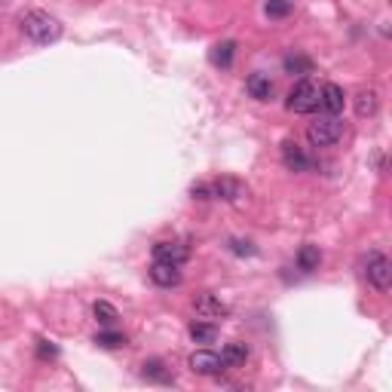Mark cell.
Here are the masks:
<instances>
[{
  "label": "cell",
  "instance_id": "obj_1",
  "mask_svg": "<svg viewBox=\"0 0 392 392\" xmlns=\"http://www.w3.org/2000/svg\"><path fill=\"white\" fill-rule=\"evenodd\" d=\"M19 28H22V34L31 44H37V46H46V44H55V40L62 37V22L55 16H49V12L44 10H31V12H25L22 16V22H19Z\"/></svg>",
  "mask_w": 392,
  "mask_h": 392
},
{
  "label": "cell",
  "instance_id": "obj_2",
  "mask_svg": "<svg viewBox=\"0 0 392 392\" xmlns=\"http://www.w3.org/2000/svg\"><path fill=\"white\" fill-rule=\"evenodd\" d=\"M340 138H344V123H340L334 113L312 120V123L306 126V141H310L312 147H331V144H337Z\"/></svg>",
  "mask_w": 392,
  "mask_h": 392
},
{
  "label": "cell",
  "instance_id": "obj_3",
  "mask_svg": "<svg viewBox=\"0 0 392 392\" xmlns=\"http://www.w3.org/2000/svg\"><path fill=\"white\" fill-rule=\"evenodd\" d=\"M319 95H322V89L316 86L312 80H301L295 83L288 92V98H285V108L291 113H312L319 108Z\"/></svg>",
  "mask_w": 392,
  "mask_h": 392
},
{
  "label": "cell",
  "instance_id": "obj_4",
  "mask_svg": "<svg viewBox=\"0 0 392 392\" xmlns=\"http://www.w3.org/2000/svg\"><path fill=\"white\" fill-rule=\"evenodd\" d=\"M365 279L374 285L377 291H383V295H386L389 285H392V263H389L386 254H380V252H371L368 254V261H365Z\"/></svg>",
  "mask_w": 392,
  "mask_h": 392
},
{
  "label": "cell",
  "instance_id": "obj_5",
  "mask_svg": "<svg viewBox=\"0 0 392 392\" xmlns=\"http://www.w3.org/2000/svg\"><path fill=\"white\" fill-rule=\"evenodd\" d=\"M212 196L224 199V203H239L242 196H248V187L233 175H221L212 181Z\"/></svg>",
  "mask_w": 392,
  "mask_h": 392
},
{
  "label": "cell",
  "instance_id": "obj_6",
  "mask_svg": "<svg viewBox=\"0 0 392 392\" xmlns=\"http://www.w3.org/2000/svg\"><path fill=\"white\" fill-rule=\"evenodd\" d=\"M282 162H285V169H291V172H312V169H316V160L306 156L304 147H297L295 141H285L282 144Z\"/></svg>",
  "mask_w": 392,
  "mask_h": 392
},
{
  "label": "cell",
  "instance_id": "obj_7",
  "mask_svg": "<svg viewBox=\"0 0 392 392\" xmlns=\"http://www.w3.org/2000/svg\"><path fill=\"white\" fill-rule=\"evenodd\" d=\"M190 371H194V374H203V377H215L224 371V362H221V355L212 353V349H196V353L190 355Z\"/></svg>",
  "mask_w": 392,
  "mask_h": 392
},
{
  "label": "cell",
  "instance_id": "obj_8",
  "mask_svg": "<svg viewBox=\"0 0 392 392\" xmlns=\"http://www.w3.org/2000/svg\"><path fill=\"white\" fill-rule=\"evenodd\" d=\"M194 310H196V316L199 319H227L230 316V310H227V304L221 301V297H215V295H196L194 297Z\"/></svg>",
  "mask_w": 392,
  "mask_h": 392
},
{
  "label": "cell",
  "instance_id": "obj_9",
  "mask_svg": "<svg viewBox=\"0 0 392 392\" xmlns=\"http://www.w3.org/2000/svg\"><path fill=\"white\" fill-rule=\"evenodd\" d=\"M190 258V248L184 245V242H156L153 245V261H166V263H178V267H181L184 261Z\"/></svg>",
  "mask_w": 392,
  "mask_h": 392
},
{
  "label": "cell",
  "instance_id": "obj_10",
  "mask_svg": "<svg viewBox=\"0 0 392 392\" xmlns=\"http://www.w3.org/2000/svg\"><path fill=\"white\" fill-rule=\"evenodd\" d=\"M151 279L160 285V288H175V285H181V270H178V263L153 261V267H151Z\"/></svg>",
  "mask_w": 392,
  "mask_h": 392
},
{
  "label": "cell",
  "instance_id": "obj_11",
  "mask_svg": "<svg viewBox=\"0 0 392 392\" xmlns=\"http://www.w3.org/2000/svg\"><path fill=\"white\" fill-rule=\"evenodd\" d=\"M346 104V92L337 86V83H325L322 86V95H319V108H325L328 113H334L337 117L340 111H344Z\"/></svg>",
  "mask_w": 392,
  "mask_h": 392
},
{
  "label": "cell",
  "instance_id": "obj_12",
  "mask_svg": "<svg viewBox=\"0 0 392 392\" xmlns=\"http://www.w3.org/2000/svg\"><path fill=\"white\" fill-rule=\"evenodd\" d=\"M245 89L252 98H258V102H270L273 98V80H270L267 74H252L245 80Z\"/></svg>",
  "mask_w": 392,
  "mask_h": 392
},
{
  "label": "cell",
  "instance_id": "obj_13",
  "mask_svg": "<svg viewBox=\"0 0 392 392\" xmlns=\"http://www.w3.org/2000/svg\"><path fill=\"white\" fill-rule=\"evenodd\" d=\"M221 362H224V368H242L248 362V346L239 344V340H233V344L224 346V353H221Z\"/></svg>",
  "mask_w": 392,
  "mask_h": 392
},
{
  "label": "cell",
  "instance_id": "obj_14",
  "mask_svg": "<svg viewBox=\"0 0 392 392\" xmlns=\"http://www.w3.org/2000/svg\"><path fill=\"white\" fill-rule=\"evenodd\" d=\"M377 108H380V95H377L374 89H362L359 95H355V113H359L362 120H365V117H374Z\"/></svg>",
  "mask_w": 392,
  "mask_h": 392
},
{
  "label": "cell",
  "instance_id": "obj_15",
  "mask_svg": "<svg viewBox=\"0 0 392 392\" xmlns=\"http://www.w3.org/2000/svg\"><path fill=\"white\" fill-rule=\"evenodd\" d=\"M319 263H322V252H319V245H301V252H297V270H304V273H316Z\"/></svg>",
  "mask_w": 392,
  "mask_h": 392
},
{
  "label": "cell",
  "instance_id": "obj_16",
  "mask_svg": "<svg viewBox=\"0 0 392 392\" xmlns=\"http://www.w3.org/2000/svg\"><path fill=\"white\" fill-rule=\"evenodd\" d=\"M141 374H144V380H153V383H175L169 368L162 365L160 359H147L144 365H141Z\"/></svg>",
  "mask_w": 392,
  "mask_h": 392
},
{
  "label": "cell",
  "instance_id": "obj_17",
  "mask_svg": "<svg viewBox=\"0 0 392 392\" xmlns=\"http://www.w3.org/2000/svg\"><path fill=\"white\" fill-rule=\"evenodd\" d=\"M282 68L291 77H306V74H312V59H306V55H285Z\"/></svg>",
  "mask_w": 392,
  "mask_h": 392
},
{
  "label": "cell",
  "instance_id": "obj_18",
  "mask_svg": "<svg viewBox=\"0 0 392 392\" xmlns=\"http://www.w3.org/2000/svg\"><path fill=\"white\" fill-rule=\"evenodd\" d=\"M92 316H95L104 328H113V325H117V319H120V312H117V306L108 304V301H95V306H92Z\"/></svg>",
  "mask_w": 392,
  "mask_h": 392
},
{
  "label": "cell",
  "instance_id": "obj_19",
  "mask_svg": "<svg viewBox=\"0 0 392 392\" xmlns=\"http://www.w3.org/2000/svg\"><path fill=\"white\" fill-rule=\"evenodd\" d=\"M187 334H190V340H196V344H212V340L218 337V325H212V322H194L187 328Z\"/></svg>",
  "mask_w": 392,
  "mask_h": 392
},
{
  "label": "cell",
  "instance_id": "obj_20",
  "mask_svg": "<svg viewBox=\"0 0 392 392\" xmlns=\"http://www.w3.org/2000/svg\"><path fill=\"white\" fill-rule=\"evenodd\" d=\"M233 53H236V44H233V40H224V44H218L215 49H212V65L230 68V65H233Z\"/></svg>",
  "mask_w": 392,
  "mask_h": 392
},
{
  "label": "cell",
  "instance_id": "obj_21",
  "mask_svg": "<svg viewBox=\"0 0 392 392\" xmlns=\"http://www.w3.org/2000/svg\"><path fill=\"white\" fill-rule=\"evenodd\" d=\"M95 344L104 346V349H120V346L129 344V340H126V334H120V331H113V328H108V331H98L95 334Z\"/></svg>",
  "mask_w": 392,
  "mask_h": 392
},
{
  "label": "cell",
  "instance_id": "obj_22",
  "mask_svg": "<svg viewBox=\"0 0 392 392\" xmlns=\"http://www.w3.org/2000/svg\"><path fill=\"white\" fill-rule=\"evenodd\" d=\"M263 12H267L270 19L291 16V0H267V3H263Z\"/></svg>",
  "mask_w": 392,
  "mask_h": 392
},
{
  "label": "cell",
  "instance_id": "obj_23",
  "mask_svg": "<svg viewBox=\"0 0 392 392\" xmlns=\"http://www.w3.org/2000/svg\"><path fill=\"white\" fill-rule=\"evenodd\" d=\"M190 194H194V199H212V184H205V181H199L190 187Z\"/></svg>",
  "mask_w": 392,
  "mask_h": 392
},
{
  "label": "cell",
  "instance_id": "obj_24",
  "mask_svg": "<svg viewBox=\"0 0 392 392\" xmlns=\"http://www.w3.org/2000/svg\"><path fill=\"white\" fill-rule=\"evenodd\" d=\"M230 252H236V254H254V248H252V242L233 239V242H230Z\"/></svg>",
  "mask_w": 392,
  "mask_h": 392
},
{
  "label": "cell",
  "instance_id": "obj_25",
  "mask_svg": "<svg viewBox=\"0 0 392 392\" xmlns=\"http://www.w3.org/2000/svg\"><path fill=\"white\" fill-rule=\"evenodd\" d=\"M37 353H40V355H44V359H53V355H55V346H49V344H46V340H40V346H37Z\"/></svg>",
  "mask_w": 392,
  "mask_h": 392
}]
</instances>
